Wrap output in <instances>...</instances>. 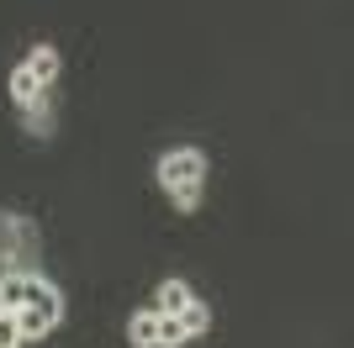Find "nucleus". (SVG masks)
Here are the masks:
<instances>
[{"instance_id":"f257e3e1","label":"nucleus","mask_w":354,"mask_h":348,"mask_svg":"<svg viewBox=\"0 0 354 348\" xmlns=\"http://www.w3.org/2000/svg\"><path fill=\"white\" fill-rule=\"evenodd\" d=\"M159 185L175 190V185H207V153L201 148H169L159 159Z\"/></svg>"},{"instance_id":"f03ea898","label":"nucleus","mask_w":354,"mask_h":348,"mask_svg":"<svg viewBox=\"0 0 354 348\" xmlns=\"http://www.w3.org/2000/svg\"><path fill=\"white\" fill-rule=\"evenodd\" d=\"M21 306L43 311L48 322H59V317H64V296H59V285H48V280H37V275H27V296H21ZM21 306H16V311H21Z\"/></svg>"},{"instance_id":"7ed1b4c3","label":"nucleus","mask_w":354,"mask_h":348,"mask_svg":"<svg viewBox=\"0 0 354 348\" xmlns=\"http://www.w3.org/2000/svg\"><path fill=\"white\" fill-rule=\"evenodd\" d=\"M185 306H191V285H185V280H164L159 296H153V311H159V317H180Z\"/></svg>"},{"instance_id":"20e7f679","label":"nucleus","mask_w":354,"mask_h":348,"mask_svg":"<svg viewBox=\"0 0 354 348\" xmlns=\"http://www.w3.org/2000/svg\"><path fill=\"white\" fill-rule=\"evenodd\" d=\"M127 343L133 348H159V311H153V306L127 322Z\"/></svg>"},{"instance_id":"39448f33","label":"nucleus","mask_w":354,"mask_h":348,"mask_svg":"<svg viewBox=\"0 0 354 348\" xmlns=\"http://www.w3.org/2000/svg\"><path fill=\"white\" fill-rule=\"evenodd\" d=\"M21 296H27V269L6 264V275H0V311H16V306H21Z\"/></svg>"},{"instance_id":"423d86ee","label":"nucleus","mask_w":354,"mask_h":348,"mask_svg":"<svg viewBox=\"0 0 354 348\" xmlns=\"http://www.w3.org/2000/svg\"><path fill=\"white\" fill-rule=\"evenodd\" d=\"M27 69L37 74V85H53V79H59V48H48V43H37L32 48V58H27Z\"/></svg>"},{"instance_id":"0eeeda50","label":"nucleus","mask_w":354,"mask_h":348,"mask_svg":"<svg viewBox=\"0 0 354 348\" xmlns=\"http://www.w3.org/2000/svg\"><path fill=\"white\" fill-rule=\"evenodd\" d=\"M11 101L16 106H32V101H43V85H37V74L21 64V69L11 74Z\"/></svg>"},{"instance_id":"6e6552de","label":"nucleus","mask_w":354,"mask_h":348,"mask_svg":"<svg viewBox=\"0 0 354 348\" xmlns=\"http://www.w3.org/2000/svg\"><path fill=\"white\" fill-rule=\"evenodd\" d=\"M16 317V333H21V343H32V338H43L48 327H53V322L43 317V311H32V306H21V311H11Z\"/></svg>"},{"instance_id":"1a4fd4ad","label":"nucleus","mask_w":354,"mask_h":348,"mask_svg":"<svg viewBox=\"0 0 354 348\" xmlns=\"http://www.w3.org/2000/svg\"><path fill=\"white\" fill-rule=\"evenodd\" d=\"M180 327H185V338H201L212 327V311H207V301H196L191 296V306H185V311H180Z\"/></svg>"},{"instance_id":"9d476101","label":"nucleus","mask_w":354,"mask_h":348,"mask_svg":"<svg viewBox=\"0 0 354 348\" xmlns=\"http://www.w3.org/2000/svg\"><path fill=\"white\" fill-rule=\"evenodd\" d=\"M180 343H191L185 327H180V317H159V348H180Z\"/></svg>"},{"instance_id":"9b49d317","label":"nucleus","mask_w":354,"mask_h":348,"mask_svg":"<svg viewBox=\"0 0 354 348\" xmlns=\"http://www.w3.org/2000/svg\"><path fill=\"white\" fill-rule=\"evenodd\" d=\"M201 190H207V185H175V190H169V201H175L180 211H196V206H201Z\"/></svg>"},{"instance_id":"f8f14e48","label":"nucleus","mask_w":354,"mask_h":348,"mask_svg":"<svg viewBox=\"0 0 354 348\" xmlns=\"http://www.w3.org/2000/svg\"><path fill=\"white\" fill-rule=\"evenodd\" d=\"M11 348H21V343H11Z\"/></svg>"}]
</instances>
